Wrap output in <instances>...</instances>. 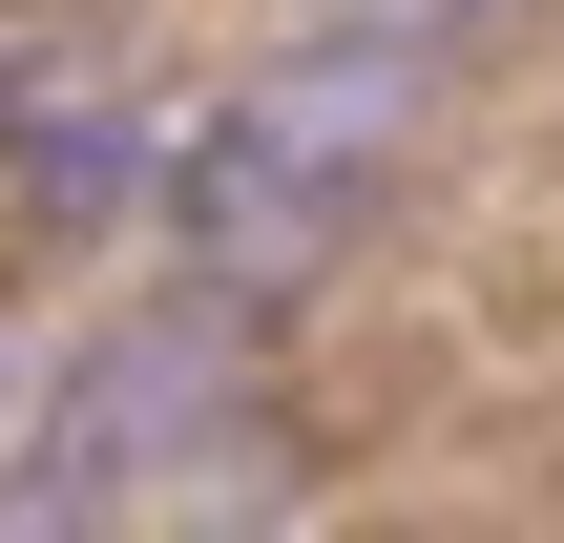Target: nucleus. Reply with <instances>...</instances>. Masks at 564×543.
I'll use <instances>...</instances> for the list:
<instances>
[{"label":"nucleus","mask_w":564,"mask_h":543,"mask_svg":"<svg viewBox=\"0 0 564 543\" xmlns=\"http://www.w3.org/2000/svg\"><path fill=\"white\" fill-rule=\"evenodd\" d=\"M314 230H335V167H314V146H272V126H230V146L188 167V251H209L230 293H272V272H293Z\"/></svg>","instance_id":"f257e3e1"}]
</instances>
